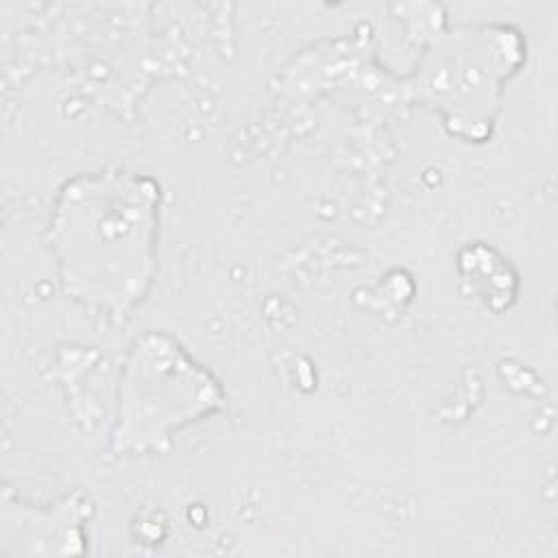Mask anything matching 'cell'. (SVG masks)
Wrapping results in <instances>:
<instances>
[{
  "label": "cell",
  "instance_id": "1",
  "mask_svg": "<svg viewBox=\"0 0 558 558\" xmlns=\"http://www.w3.org/2000/svg\"><path fill=\"white\" fill-rule=\"evenodd\" d=\"M157 227L153 179L102 170L68 181L48 227L65 294L124 318L153 283Z\"/></svg>",
  "mask_w": 558,
  "mask_h": 558
},
{
  "label": "cell",
  "instance_id": "2",
  "mask_svg": "<svg viewBox=\"0 0 558 558\" xmlns=\"http://www.w3.org/2000/svg\"><path fill=\"white\" fill-rule=\"evenodd\" d=\"M220 403V386L172 338L144 333L133 342L120 379L113 449L159 451L172 432Z\"/></svg>",
  "mask_w": 558,
  "mask_h": 558
}]
</instances>
